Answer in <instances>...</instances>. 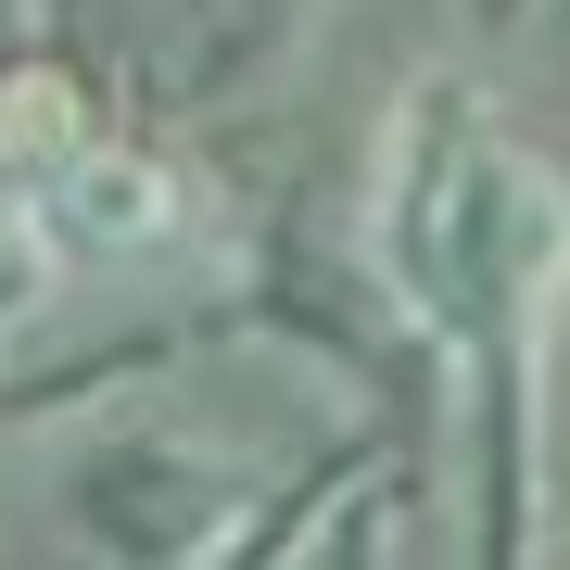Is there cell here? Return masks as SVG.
<instances>
[{
    "label": "cell",
    "mask_w": 570,
    "mask_h": 570,
    "mask_svg": "<svg viewBox=\"0 0 570 570\" xmlns=\"http://www.w3.org/2000/svg\"><path fill=\"white\" fill-rule=\"evenodd\" d=\"M381 266L406 317L494 393L508 444L532 456V381L570 305V178L520 140L482 89H419L381 165Z\"/></svg>",
    "instance_id": "6da1fadb"
},
{
    "label": "cell",
    "mask_w": 570,
    "mask_h": 570,
    "mask_svg": "<svg viewBox=\"0 0 570 570\" xmlns=\"http://www.w3.org/2000/svg\"><path fill=\"white\" fill-rule=\"evenodd\" d=\"M26 204H39V254H63V266H153L190 242V178L165 153H127V140H89Z\"/></svg>",
    "instance_id": "7a4b0ae2"
},
{
    "label": "cell",
    "mask_w": 570,
    "mask_h": 570,
    "mask_svg": "<svg viewBox=\"0 0 570 570\" xmlns=\"http://www.w3.org/2000/svg\"><path fill=\"white\" fill-rule=\"evenodd\" d=\"M26 254H39V204H26V190L13 178H0V279H13V266Z\"/></svg>",
    "instance_id": "3957f363"
}]
</instances>
